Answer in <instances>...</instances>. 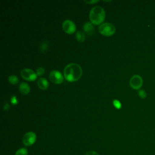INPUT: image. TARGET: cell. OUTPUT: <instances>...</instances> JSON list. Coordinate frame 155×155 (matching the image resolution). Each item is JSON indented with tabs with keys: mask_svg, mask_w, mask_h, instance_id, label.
<instances>
[{
	"mask_svg": "<svg viewBox=\"0 0 155 155\" xmlns=\"http://www.w3.org/2000/svg\"><path fill=\"white\" fill-rule=\"evenodd\" d=\"M83 29L84 31L88 35H91L94 33V27L91 22H87L83 25Z\"/></svg>",
	"mask_w": 155,
	"mask_h": 155,
	"instance_id": "9c48e42d",
	"label": "cell"
},
{
	"mask_svg": "<svg viewBox=\"0 0 155 155\" xmlns=\"http://www.w3.org/2000/svg\"><path fill=\"white\" fill-rule=\"evenodd\" d=\"M89 17L92 24L99 25L104 21L105 18V13L102 7L94 6L91 9Z\"/></svg>",
	"mask_w": 155,
	"mask_h": 155,
	"instance_id": "7a4b0ae2",
	"label": "cell"
},
{
	"mask_svg": "<svg viewBox=\"0 0 155 155\" xmlns=\"http://www.w3.org/2000/svg\"><path fill=\"white\" fill-rule=\"evenodd\" d=\"M3 108H4V110H8V109L10 108V105H9V104H8V103L5 102V103L4 104V106H3Z\"/></svg>",
	"mask_w": 155,
	"mask_h": 155,
	"instance_id": "44dd1931",
	"label": "cell"
},
{
	"mask_svg": "<svg viewBox=\"0 0 155 155\" xmlns=\"http://www.w3.org/2000/svg\"><path fill=\"white\" fill-rule=\"evenodd\" d=\"M36 140V135L33 131L26 133L22 137V142L24 145L28 147L32 145Z\"/></svg>",
	"mask_w": 155,
	"mask_h": 155,
	"instance_id": "277c9868",
	"label": "cell"
},
{
	"mask_svg": "<svg viewBox=\"0 0 155 155\" xmlns=\"http://www.w3.org/2000/svg\"><path fill=\"white\" fill-rule=\"evenodd\" d=\"M45 73V70L42 67H39L36 70V74L38 76H42Z\"/></svg>",
	"mask_w": 155,
	"mask_h": 155,
	"instance_id": "e0dca14e",
	"label": "cell"
},
{
	"mask_svg": "<svg viewBox=\"0 0 155 155\" xmlns=\"http://www.w3.org/2000/svg\"><path fill=\"white\" fill-rule=\"evenodd\" d=\"M85 155H99L98 153L94 151H89L86 153Z\"/></svg>",
	"mask_w": 155,
	"mask_h": 155,
	"instance_id": "ffe728a7",
	"label": "cell"
},
{
	"mask_svg": "<svg viewBox=\"0 0 155 155\" xmlns=\"http://www.w3.org/2000/svg\"><path fill=\"white\" fill-rule=\"evenodd\" d=\"M113 105L114 106V107H115L116 108H117V109L120 108H121V106H122L121 103L119 102V101H118V100H117V99H114V100L113 101Z\"/></svg>",
	"mask_w": 155,
	"mask_h": 155,
	"instance_id": "2e32d148",
	"label": "cell"
},
{
	"mask_svg": "<svg viewBox=\"0 0 155 155\" xmlns=\"http://www.w3.org/2000/svg\"><path fill=\"white\" fill-rule=\"evenodd\" d=\"M37 84L39 88L42 90H46L48 87V82L47 80L44 78H40L38 80Z\"/></svg>",
	"mask_w": 155,
	"mask_h": 155,
	"instance_id": "30bf717a",
	"label": "cell"
},
{
	"mask_svg": "<svg viewBox=\"0 0 155 155\" xmlns=\"http://www.w3.org/2000/svg\"><path fill=\"white\" fill-rule=\"evenodd\" d=\"M138 94L142 99H145L147 97V93L143 90H140L138 91Z\"/></svg>",
	"mask_w": 155,
	"mask_h": 155,
	"instance_id": "ac0fdd59",
	"label": "cell"
},
{
	"mask_svg": "<svg viewBox=\"0 0 155 155\" xmlns=\"http://www.w3.org/2000/svg\"><path fill=\"white\" fill-rule=\"evenodd\" d=\"M62 28L65 33L71 34L76 31V27L75 24L72 21L66 19L62 22Z\"/></svg>",
	"mask_w": 155,
	"mask_h": 155,
	"instance_id": "52a82bcc",
	"label": "cell"
},
{
	"mask_svg": "<svg viewBox=\"0 0 155 155\" xmlns=\"http://www.w3.org/2000/svg\"><path fill=\"white\" fill-rule=\"evenodd\" d=\"M8 80L9 82L12 84H16L19 81L18 78L15 75L10 76L8 78Z\"/></svg>",
	"mask_w": 155,
	"mask_h": 155,
	"instance_id": "4fadbf2b",
	"label": "cell"
},
{
	"mask_svg": "<svg viewBox=\"0 0 155 155\" xmlns=\"http://www.w3.org/2000/svg\"><path fill=\"white\" fill-rule=\"evenodd\" d=\"M99 31L101 34L109 36L113 35L116 31L115 27L110 22H105L101 24L99 27Z\"/></svg>",
	"mask_w": 155,
	"mask_h": 155,
	"instance_id": "3957f363",
	"label": "cell"
},
{
	"mask_svg": "<svg viewBox=\"0 0 155 155\" xmlns=\"http://www.w3.org/2000/svg\"><path fill=\"white\" fill-rule=\"evenodd\" d=\"M28 150L25 148H21L16 151L15 155H27Z\"/></svg>",
	"mask_w": 155,
	"mask_h": 155,
	"instance_id": "5bb4252c",
	"label": "cell"
},
{
	"mask_svg": "<svg viewBox=\"0 0 155 155\" xmlns=\"http://www.w3.org/2000/svg\"><path fill=\"white\" fill-rule=\"evenodd\" d=\"M48 43L47 41H43L41 44H40V50L41 52H45L48 48Z\"/></svg>",
	"mask_w": 155,
	"mask_h": 155,
	"instance_id": "9a60e30c",
	"label": "cell"
},
{
	"mask_svg": "<svg viewBox=\"0 0 155 155\" xmlns=\"http://www.w3.org/2000/svg\"><path fill=\"white\" fill-rule=\"evenodd\" d=\"M142 78L138 74L133 75L130 80V85L131 87L134 90L139 89L142 87Z\"/></svg>",
	"mask_w": 155,
	"mask_h": 155,
	"instance_id": "8992f818",
	"label": "cell"
},
{
	"mask_svg": "<svg viewBox=\"0 0 155 155\" xmlns=\"http://www.w3.org/2000/svg\"><path fill=\"white\" fill-rule=\"evenodd\" d=\"M82 74V68L76 63L68 64L64 69V76L67 81L70 82H74L79 80Z\"/></svg>",
	"mask_w": 155,
	"mask_h": 155,
	"instance_id": "6da1fadb",
	"label": "cell"
},
{
	"mask_svg": "<svg viewBox=\"0 0 155 155\" xmlns=\"http://www.w3.org/2000/svg\"><path fill=\"white\" fill-rule=\"evenodd\" d=\"M50 80L54 84H61L64 80V78L61 73L57 70H53L49 74Z\"/></svg>",
	"mask_w": 155,
	"mask_h": 155,
	"instance_id": "ba28073f",
	"label": "cell"
},
{
	"mask_svg": "<svg viewBox=\"0 0 155 155\" xmlns=\"http://www.w3.org/2000/svg\"><path fill=\"white\" fill-rule=\"evenodd\" d=\"M99 1L98 0H91V1H85V2L87 4H94V3H96V2H97Z\"/></svg>",
	"mask_w": 155,
	"mask_h": 155,
	"instance_id": "7402d4cb",
	"label": "cell"
},
{
	"mask_svg": "<svg viewBox=\"0 0 155 155\" xmlns=\"http://www.w3.org/2000/svg\"><path fill=\"white\" fill-rule=\"evenodd\" d=\"M10 101H11V103L13 104V105H16L18 104V100L16 99V97L15 96H13L11 99H10Z\"/></svg>",
	"mask_w": 155,
	"mask_h": 155,
	"instance_id": "d6986e66",
	"label": "cell"
},
{
	"mask_svg": "<svg viewBox=\"0 0 155 155\" xmlns=\"http://www.w3.org/2000/svg\"><path fill=\"white\" fill-rule=\"evenodd\" d=\"M19 91L23 94H27L30 92V88L29 85L26 82H21L19 87Z\"/></svg>",
	"mask_w": 155,
	"mask_h": 155,
	"instance_id": "8fae6325",
	"label": "cell"
},
{
	"mask_svg": "<svg viewBox=\"0 0 155 155\" xmlns=\"http://www.w3.org/2000/svg\"><path fill=\"white\" fill-rule=\"evenodd\" d=\"M21 75L23 79L29 81H33L37 78L36 73L29 68L22 69L21 71Z\"/></svg>",
	"mask_w": 155,
	"mask_h": 155,
	"instance_id": "5b68a950",
	"label": "cell"
},
{
	"mask_svg": "<svg viewBox=\"0 0 155 155\" xmlns=\"http://www.w3.org/2000/svg\"><path fill=\"white\" fill-rule=\"evenodd\" d=\"M76 37L78 41H79V42H83L85 40V35L80 31H77L76 34Z\"/></svg>",
	"mask_w": 155,
	"mask_h": 155,
	"instance_id": "7c38bea8",
	"label": "cell"
}]
</instances>
